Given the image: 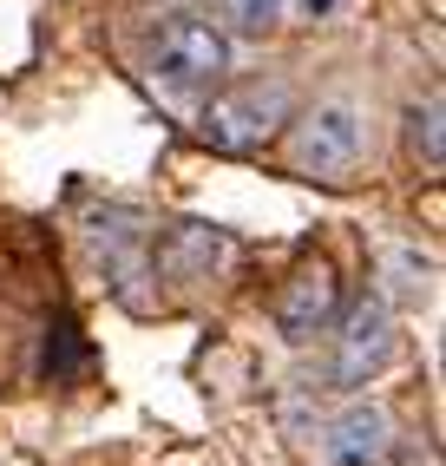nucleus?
<instances>
[{"label": "nucleus", "mask_w": 446, "mask_h": 466, "mask_svg": "<svg viewBox=\"0 0 446 466\" xmlns=\"http://www.w3.org/2000/svg\"><path fill=\"white\" fill-rule=\"evenodd\" d=\"M289 118H296L289 86L282 79H249V86L217 92V99L204 106V118H198V132H204L210 151H263Z\"/></svg>", "instance_id": "f257e3e1"}, {"label": "nucleus", "mask_w": 446, "mask_h": 466, "mask_svg": "<svg viewBox=\"0 0 446 466\" xmlns=\"http://www.w3.org/2000/svg\"><path fill=\"white\" fill-rule=\"evenodd\" d=\"M361 145H368V126H361V112L341 106V99H329V106L289 118V158H296V171L341 177V171H355Z\"/></svg>", "instance_id": "f03ea898"}, {"label": "nucleus", "mask_w": 446, "mask_h": 466, "mask_svg": "<svg viewBox=\"0 0 446 466\" xmlns=\"http://www.w3.org/2000/svg\"><path fill=\"white\" fill-rule=\"evenodd\" d=\"M151 73L177 86V92H198V86H217L223 73H230V40H223L217 20H171L165 34H157L151 46Z\"/></svg>", "instance_id": "7ed1b4c3"}, {"label": "nucleus", "mask_w": 446, "mask_h": 466, "mask_svg": "<svg viewBox=\"0 0 446 466\" xmlns=\"http://www.w3.org/2000/svg\"><path fill=\"white\" fill-rule=\"evenodd\" d=\"M335 316H341V335H335V381H341V388H368L380 368H388V355H394V316H388V302H380V296H361V302L335 309Z\"/></svg>", "instance_id": "20e7f679"}, {"label": "nucleus", "mask_w": 446, "mask_h": 466, "mask_svg": "<svg viewBox=\"0 0 446 466\" xmlns=\"http://www.w3.org/2000/svg\"><path fill=\"white\" fill-rule=\"evenodd\" d=\"M335 309H341L335 269H329V263H309V269H296L289 283H282V296H276V329H282V341H315V335H329Z\"/></svg>", "instance_id": "39448f33"}, {"label": "nucleus", "mask_w": 446, "mask_h": 466, "mask_svg": "<svg viewBox=\"0 0 446 466\" xmlns=\"http://www.w3.org/2000/svg\"><path fill=\"white\" fill-rule=\"evenodd\" d=\"M380 453H388V414L361 400L335 420V466H374Z\"/></svg>", "instance_id": "423d86ee"}, {"label": "nucleus", "mask_w": 446, "mask_h": 466, "mask_svg": "<svg viewBox=\"0 0 446 466\" xmlns=\"http://www.w3.org/2000/svg\"><path fill=\"white\" fill-rule=\"evenodd\" d=\"M223 257V237H210L204 224H177L171 230V263L177 269H210Z\"/></svg>", "instance_id": "0eeeda50"}, {"label": "nucleus", "mask_w": 446, "mask_h": 466, "mask_svg": "<svg viewBox=\"0 0 446 466\" xmlns=\"http://www.w3.org/2000/svg\"><path fill=\"white\" fill-rule=\"evenodd\" d=\"M217 14L230 20L237 34L263 40V34H276V20H282V0H217Z\"/></svg>", "instance_id": "6e6552de"}, {"label": "nucleus", "mask_w": 446, "mask_h": 466, "mask_svg": "<svg viewBox=\"0 0 446 466\" xmlns=\"http://www.w3.org/2000/svg\"><path fill=\"white\" fill-rule=\"evenodd\" d=\"M407 138H413V151L440 171L446 165V138H440V99H427V106H413L407 112Z\"/></svg>", "instance_id": "1a4fd4ad"}, {"label": "nucleus", "mask_w": 446, "mask_h": 466, "mask_svg": "<svg viewBox=\"0 0 446 466\" xmlns=\"http://www.w3.org/2000/svg\"><path fill=\"white\" fill-rule=\"evenodd\" d=\"M400 466H433V453H400Z\"/></svg>", "instance_id": "9d476101"}, {"label": "nucleus", "mask_w": 446, "mask_h": 466, "mask_svg": "<svg viewBox=\"0 0 446 466\" xmlns=\"http://www.w3.org/2000/svg\"><path fill=\"white\" fill-rule=\"evenodd\" d=\"M322 7H329V0H309V14H322Z\"/></svg>", "instance_id": "9b49d317"}]
</instances>
